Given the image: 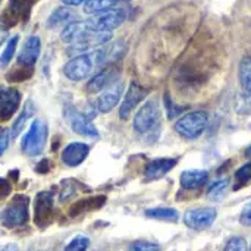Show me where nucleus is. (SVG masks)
<instances>
[{"label": "nucleus", "mask_w": 251, "mask_h": 251, "mask_svg": "<svg viewBox=\"0 0 251 251\" xmlns=\"http://www.w3.org/2000/svg\"><path fill=\"white\" fill-rule=\"evenodd\" d=\"M124 53H125V46L122 41H118L103 49L81 53L72 57L63 66V74L71 81H82L90 75H93L94 72H99L103 66L121 59Z\"/></svg>", "instance_id": "1"}, {"label": "nucleus", "mask_w": 251, "mask_h": 251, "mask_svg": "<svg viewBox=\"0 0 251 251\" xmlns=\"http://www.w3.org/2000/svg\"><path fill=\"white\" fill-rule=\"evenodd\" d=\"M29 199L26 196H15L10 203L0 212V222L10 229L21 228L28 222Z\"/></svg>", "instance_id": "2"}, {"label": "nucleus", "mask_w": 251, "mask_h": 251, "mask_svg": "<svg viewBox=\"0 0 251 251\" xmlns=\"http://www.w3.org/2000/svg\"><path fill=\"white\" fill-rule=\"evenodd\" d=\"M47 137H49L47 124L43 119H35L22 138V143H21L22 151L31 157L40 156L46 147Z\"/></svg>", "instance_id": "3"}, {"label": "nucleus", "mask_w": 251, "mask_h": 251, "mask_svg": "<svg viewBox=\"0 0 251 251\" xmlns=\"http://www.w3.org/2000/svg\"><path fill=\"white\" fill-rule=\"evenodd\" d=\"M207 121L209 118L206 112L196 110V112L184 115L175 124V131L185 140H196L204 132L207 126Z\"/></svg>", "instance_id": "4"}, {"label": "nucleus", "mask_w": 251, "mask_h": 251, "mask_svg": "<svg viewBox=\"0 0 251 251\" xmlns=\"http://www.w3.org/2000/svg\"><path fill=\"white\" fill-rule=\"evenodd\" d=\"M126 18V13L124 9H110L97 15H93L90 19H87V25L91 31L96 32H112L115 28L121 26Z\"/></svg>", "instance_id": "5"}, {"label": "nucleus", "mask_w": 251, "mask_h": 251, "mask_svg": "<svg viewBox=\"0 0 251 251\" xmlns=\"http://www.w3.org/2000/svg\"><path fill=\"white\" fill-rule=\"evenodd\" d=\"M160 125V109L154 100L147 101L134 118V129L138 134H149Z\"/></svg>", "instance_id": "6"}, {"label": "nucleus", "mask_w": 251, "mask_h": 251, "mask_svg": "<svg viewBox=\"0 0 251 251\" xmlns=\"http://www.w3.org/2000/svg\"><path fill=\"white\" fill-rule=\"evenodd\" d=\"M63 112H65V118H66L68 124L76 134H79L82 137H88V138L99 137V129L90 121L88 116H85L84 113L76 110L74 106H66Z\"/></svg>", "instance_id": "7"}, {"label": "nucleus", "mask_w": 251, "mask_h": 251, "mask_svg": "<svg viewBox=\"0 0 251 251\" xmlns=\"http://www.w3.org/2000/svg\"><path fill=\"white\" fill-rule=\"evenodd\" d=\"M216 216H218V212L215 207L190 209L184 213V224L190 229L203 231V229H207L213 225Z\"/></svg>", "instance_id": "8"}, {"label": "nucleus", "mask_w": 251, "mask_h": 251, "mask_svg": "<svg viewBox=\"0 0 251 251\" xmlns=\"http://www.w3.org/2000/svg\"><path fill=\"white\" fill-rule=\"evenodd\" d=\"M147 90L144 87H141L140 84L137 82H131L122 103H121V107H119V116L121 119H128L131 116V113L134 112V109L147 97Z\"/></svg>", "instance_id": "9"}, {"label": "nucleus", "mask_w": 251, "mask_h": 251, "mask_svg": "<svg viewBox=\"0 0 251 251\" xmlns=\"http://www.w3.org/2000/svg\"><path fill=\"white\" fill-rule=\"evenodd\" d=\"M53 213V194L50 191H41L34 201V222L38 226L49 225Z\"/></svg>", "instance_id": "10"}, {"label": "nucleus", "mask_w": 251, "mask_h": 251, "mask_svg": "<svg viewBox=\"0 0 251 251\" xmlns=\"http://www.w3.org/2000/svg\"><path fill=\"white\" fill-rule=\"evenodd\" d=\"M122 93H124V82L122 81H115L112 82L110 85H107L101 94L99 96L97 101H96V106L99 109V112L101 113H109L121 100L122 97Z\"/></svg>", "instance_id": "11"}, {"label": "nucleus", "mask_w": 251, "mask_h": 251, "mask_svg": "<svg viewBox=\"0 0 251 251\" xmlns=\"http://www.w3.org/2000/svg\"><path fill=\"white\" fill-rule=\"evenodd\" d=\"M21 103V94L16 88L0 90V121L10 119L18 110Z\"/></svg>", "instance_id": "12"}, {"label": "nucleus", "mask_w": 251, "mask_h": 251, "mask_svg": "<svg viewBox=\"0 0 251 251\" xmlns=\"http://www.w3.org/2000/svg\"><path fill=\"white\" fill-rule=\"evenodd\" d=\"M41 51V41L37 35H31L25 40L22 50L18 56V63L24 68H32L38 60Z\"/></svg>", "instance_id": "13"}, {"label": "nucleus", "mask_w": 251, "mask_h": 251, "mask_svg": "<svg viewBox=\"0 0 251 251\" xmlns=\"http://www.w3.org/2000/svg\"><path fill=\"white\" fill-rule=\"evenodd\" d=\"M31 3V0H10L1 18L3 24H6V26H13L19 19H25L29 15Z\"/></svg>", "instance_id": "14"}, {"label": "nucleus", "mask_w": 251, "mask_h": 251, "mask_svg": "<svg viewBox=\"0 0 251 251\" xmlns=\"http://www.w3.org/2000/svg\"><path fill=\"white\" fill-rule=\"evenodd\" d=\"M90 153V147L85 143H71L62 151V160L65 165L75 168L81 165Z\"/></svg>", "instance_id": "15"}, {"label": "nucleus", "mask_w": 251, "mask_h": 251, "mask_svg": "<svg viewBox=\"0 0 251 251\" xmlns=\"http://www.w3.org/2000/svg\"><path fill=\"white\" fill-rule=\"evenodd\" d=\"M91 32V29L88 28L87 22L85 21H72L71 24H68L62 34H60V38L63 43H68L71 46L79 43L81 40H84L88 34Z\"/></svg>", "instance_id": "16"}, {"label": "nucleus", "mask_w": 251, "mask_h": 251, "mask_svg": "<svg viewBox=\"0 0 251 251\" xmlns=\"http://www.w3.org/2000/svg\"><path fill=\"white\" fill-rule=\"evenodd\" d=\"M176 165V159H169V157H162V159H156L151 160L150 163H147L146 169H144V176L150 181L153 179H160L163 178L169 171H172Z\"/></svg>", "instance_id": "17"}, {"label": "nucleus", "mask_w": 251, "mask_h": 251, "mask_svg": "<svg viewBox=\"0 0 251 251\" xmlns=\"http://www.w3.org/2000/svg\"><path fill=\"white\" fill-rule=\"evenodd\" d=\"M116 81V69L113 66H107L104 69H100L87 84L88 93H99L103 91L107 85Z\"/></svg>", "instance_id": "18"}, {"label": "nucleus", "mask_w": 251, "mask_h": 251, "mask_svg": "<svg viewBox=\"0 0 251 251\" xmlns=\"http://www.w3.org/2000/svg\"><path fill=\"white\" fill-rule=\"evenodd\" d=\"M209 179V174L201 169H191L181 174V185L185 190H197Z\"/></svg>", "instance_id": "19"}, {"label": "nucleus", "mask_w": 251, "mask_h": 251, "mask_svg": "<svg viewBox=\"0 0 251 251\" xmlns=\"http://www.w3.org/2000/svg\"><path fill=\"white\" fill-rule=\"evenodd\" d=\"M32 115H34V104H32V101H31V100H28V101L24 104L22 112L19 113V116H18V118H16V121L13 122L12 129L9 131V132H10V138H12V140H13V138H16V137L24 131L25 125L28 124L29 118H32Z\"/></svg>", "instance_id": "20"}, {"label": "nucleus", "mask_w": 251, "mask_h": 251, "mask_svg": "<svg viewBox=\"0 0 251 251\" xmlns=\"http://www.w3.org/2000/svg\"><path fill=\"white\" fill-rule=\"evenodd\" d=\"M72 18H74V13H72L71 9H68V7H65V6L57 7V9H54V10L51 12V15L49 16V19H47V26H49L50 29H54V28L62 26V25L66 26L68 24L72 22Z\"/></svg>", "instance_id": "21"}, {"label": "nucleus", "mask_w": 251, "mask_h": 251, "mask_svg": "<svg viewBox=\"0 0 251 251\" xmlns=\"http://www.w3.org/2000/svg\"><path fill=\"white\" fill-rule=\"evenodd\" d=\"M119 0H87L84 3V12L88 15H97L106 10L113 9Z\"/></svg>", "instance_id": "22"}, {"label": "nucleus", "mask_w": 251, "mask_h": 251, "mask_svg": "<svg viewBox=\"0 0 251 251\" xmlns=\"http://www.w3.org/2000/svg\"><path fill=\"white\" fill-rule=\"evenodd\" d=\"M146 216L150 219H157V221H168V222H176L179 215L175 209L171 207H154L146 210Z\"/></svg>", "instance_id": "23"}, {"label": "nucleus", "mask_w": 251, "mask_h": 251, "mask_svg": "<svg viewBox=\"0 0 251 251\" xmlns=\"http://www.w3.org/2000/svg\"><path fill=\"white\" fill-rule=\"evenodd\" d=\"M238 75H240V82L243 88L246 90V93H249L251 96V56L243 57V60L240 62Z\"/></svg>", "instance_id": "24"}, {"label": "nucleus", "mask_w": 251, "mask_h": 251, "mask_svg": "<svg viewBox=\"0 0 251 251\" xmlns=\"http://www.w3.org/2000/svg\"><path fill=\"white\" fill-rule=\"evenodd\" d=\"M18 41H19V37H18V35H13V37L7 41V44L4 46V49H3V51H1V54H0V65H1V66L9 65V62L12 60V57H13V54H15V51H16V47H18Z\"/></svg>", "instance_id": "25"}, {"label": "nucleus", "mask_w": 251, "mask_h": 251, "mask_svg": "<svg viewBox=\"0 0 251 251\" xmlns=\"http://www.w3.org/2000/svg\"><path fill=\"white\" fill-rule=\"evenodd\" d=\"M228 187H229V182L228 179H219L216 182H213L209 188V197L213 199V200H222L228 191Z\"/></svg>", "instance_id": "26"}, {"label": "nucleus", "mask_w": 251, "mask_h": 251, "mask_svg": "<svg viewBox=\"0 0 251 251\" xmlns=\"http://www.w3.org/2000/svg\"><path fill=\"white\" fill-rule=\"evenodd\" d=\"M88 247H90V238L85 235H76L65 246L63 251H87Z\"/></svg>", "instance_id": "27"}, {"label": "nucleus", "mask_w": 251, "mask_h": 251, "mask_svg": "<svg viewBox=\"0 0 251 251\" xmlns=\"http://www.w3.org/2000/svg\"><path fill=\"white\" fill-rule=\"evenodd\" d=\"M224 251H249L247 241L243 237H232L228 240Z\"/></svg>", "instance_id": "28"}, {"label": "nucleus", "mask_w": 251, "mask_h": 251, "mask_svg": "<svg viewBox=\"0 0 251 251\" xmlns=\"http://www.w3.org/2000/svg\"><path fill=\"white\" fill-rule=\"evenodd\" d=\"M129 251H160V246L150 241H135L129 246Z\"/></svg>", "instance_id": "29"}, {"label": "nucleus", "mask_w": 251, "mask_h": 251, "mask_svg": "<svg viewBox=\"0 0 251 251\" xmlns=\"http://www.w3.org/2000/svg\"><path fill=\"white\" fill-rule=\"evenodd\" d=\"M32 74V68H24V69H16L13 72H10L7 75L9 81H24L26 78H29Z\"/></svg>", "instance_id": "30"}, {"label": "nucleus", "mask_w": 251, "mask_h": 251, "mask_svg": "<svg viewBox=\"0 0 251 251\" xmlns=\"http://www.w3.org/2000/svg\"><path fill=\"white\" fill-rule=\"evenodd\" d=\"M235 178L241 182H247L251 179V163H247L244 166H241L237 174H235Z\"/></svg>", "instance_id": "31"}, {"label": "nucleus", "mask_w": 251, "mask_h": 251, "mask_svg": "<svg viewBox=\"0 0 251 251\" xmlns=\"http://www.w3.org/2000/svg\"><path fill=\"white\" fill-rule=\"evenodd\" d=\"M240 222L244 226H251V201L243 207L241 215H240Z\"/></svg>", "instance_id": "32"}, {"label": "nucleus", "mask_w": 251, "mask_h": 251, "mask_svg": "<svg viewBox=\"0 0 251 251\" xmlns=\"http://www.w3.org/2000/svg\"><path fill=\"white\" fill-rule=\"evenodd\" d=\"M165 101H166V109H168V116L169 118H175V116H178L184 110L182 107H175V104L172 103V100L168 96L165 97Z\"/></svg>", "instance_id": "33"}, {"label": "nucleus", "mask_w": 251, "mask_h": 251, "mask_svg": "<svg viewBox=\"0 0 251 251\" xmlns=\"http://www.w3.org/2000/svg\"><path fill=\"white\" fill-rule=\"evenodd\" d=\"M9 141H10V132L3 129L0 131V156L6 151V149L9 147Z\"/></svg>", "instance_id": "34"}, {"label": "nucleus", "mask_w": 251, "mask_h": 251, "mask_svg": "<svg viewBox=\"0 0 251 251\" xmlns=\"http://www.w3.org/2000/svg\"><path fill=\"white\" fill-rule=\"evenodd\" d=\"M10 194V184L6 179H0V200Z\"/></svg>", "instance_id": "35"}, {"label": "nucleus", "mask_w": 251, "mask_h": 251, "mask_svg": "<svg viewBox=\"0 0 251 251\" xmlns=\"http://www.w3.org/2000/svg\"><path fill=\"white\" fill-rule=\"evenodd\" d=\"M66 6H79V4H84L87 0H62Z\"/></svg>", "instance_id": "36"}, {"label": "nucleus", "mask_w": 251, "mask_h": 251, "mask_svg": "<svg viewBox=\"0 0 251 251\" xmlns=\"http://www.w3.org/2000/svg\"><path fill=\"white\" fill-rule=\"evenodd\" d=\"M0 251H19L18 244H6L4 247H1Z\"/></svg>", "instance_id": "37"}, {"label": "nucleus", "mask_w": 251, "mask_h": 251, "mask_svg": "<svg viewBox=\"0 0 251 251\" xmlns=\"http://www.w3.org/2000/svg\"><path fill=\"white\" fill-rule=\"evenodd\" d=\"M246 156H247V157H251V146L246 150Z\"/></svg>", "instance_id": "38"}, {"label": "nucleus", "mask_w": 251, "mask_h": 251, "mask_svg": "<svg viewBox=\"0 0 251 251\" xmlns=\"http://www.w3.org/2000/svg\"><path fill=\"white\" fill-rule=\"evenodd\" d=\"M40 251H44V250H40Z\"/></svg>", "instance_id": "39"}, {"label": "nucleus", "mask_w": 251, "mask_h": 251, "mask_svg": "<svg viewBox=\"0 0 251 251\" xmlns=\"http://www.w3.org/2000/svg\"><path fill=\"white\" fill-rule=\"evenodd\" d=\"M250 251H251V249H250Z\"/></svg>", "instance_id": "40"}]
</instances>
